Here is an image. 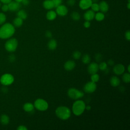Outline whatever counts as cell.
Returning a JSON list of instances; mask_svg holds the SVG:
<instances>
[{"label": "cell", "instance_id": "6da1fadb", "mask_svg": "<svg viewBox=\"0 0 130 130\" xmlns=\"http://www.w3.org/2000/svg\"><path fill=\"white\" fill-rule=\"evenodd\" d=\"M14 26L9 23L4 24L0 27V38L6 39L11 37L15 33Z\"/></svg>", "mask_w": 130, "mask_h": 130}, {"label": "cell", "instance_id": "7a4b0ae2", "mask_svg": "<svg viewBox=\"0 0 130 130\" xmlns=\"http://www.w3.org/2000/svg\"><path fill=\"white\" fill-rule=\"evenodd\" d=\"M56 115L60 119L64 120L68 119L71 116V111L65 106H59L55 110Z\"/></svg>", "mask_w": 130, "mask_h": 130}, {"label": "cell", "instance_id": "3957f363", "mask_svg": "<svg viewBox=\"0 0 130 130\" xmlns=\"http://www.w3.org/2000/svg\"><path fill=\"white\" fill-rule=\"evenodd\" d=\"M85 109V104L82 100H77L73 104L72 111L76 116L81 115Z\"/></svg>", "mask_w": 130, "mask_h": 130}, {"label": "cell", "instance_id": "277c9868", "mask_svg": "<svg viewBox=\"0 0 130 130\" xmlns=\"http://www.w3.org/2000/svg\"><path fill=\"white\" fill-rule=\"evenodd\" d=\"M67 94L68 96L72 100H78L84 96V93L75 88H69L68 90Z\"/></svg>", "mask_w": 130, "mask_h": 130}, {"label": "cell", "instance_id": "5b68a950", "mask_svg": "<svg viewBox=\"0 0 130 130\" xmlns=\"http://www.w3.org/2000/svg\"><path fill=\"white\" fill-rule=\"evenodd\" d=\"M18 46V41L15 38H11L8 40L5 44V48L9 52L15 51Z\"/></svg>", "mask_w": 130, "mask_h": 130}, {"label": "cell", "instance_id": "8992f818", "mask_svg": "<svg viewBox=\"0 0 130 130\" xmlns=\"http://www.w3.org/2000/svg\"><path fill=\"white\" fill-rule=\"evenodd\" d=\"M34 106L37 110L41 111H46L48 108V103L42 99H37L34 102Z\"/></svg>", "mask_w": 130, "mask_h": 130}, {"label": "cell", "instance_id": "52a82bcc", "mask_svg": "<svg viewBox=\"0 0 130 130\" xmlns=\"http://www.w3.org/2000/svg\"><path fill=\"white\" fill-rule=\"evenodd\" d=\"M14 78L10 74H5L3 75L0 78V82L4 85H9L13 83Z\"/></svg>", "mask_w": 130, "mask_h": 130}, {"label": "cell", "instance_id": "ba28073f", "mask_svg": "<svg viewBox=\"0 0 130 130\" xmlns=\"http://www.w3.org/2000/svg\"><path fill=\"white\" fill-rule=\"evenodd\" d=\"M96 89V84L92 81H89L86 83L84 87V91L87 93H92L95 91Z\"/></svg>", "mask_w": 130, "mask_h": 130}, {"label": "cell", "instance_id": "9c48e42d", "mask_svg": "<svg viewBox=\"0 0 130 130\" xmlns=\"http://www.w3.org/2000/svg\"><path fill=\"white\" fill-rule=\"evenodd\" d=\"M68 12L67 7L63 5H60L56 8V13L57 15L60 16H64L67 15Z\"/></svg>", "mask_w": 130, "mask_h": 130}, {"label": "cell", "instance_id": "30bf717a", "mask_svg": "<svg viewBox=\"0 0 130 130\" xmlns=\"http://www.w3.org/2000/svg\"><path fill=\"white\" fill-rule=\"evenodd\" d=\"M99 70V64L96 62H92L90 63L87 67V71L88 73L91 75L96 73Z\"/></svg>", "mask_w": 130, "mask_h": 130}, {"label": "cell", "instance_id": "8fae6325", "mask_svg": "<svg viewBox=\"0 0 130 130\" xmlns=\"http://www.w3.org/2000/svg\"><path fill=\"white\" fill-rule=\"evenodd\" d=\"M92 4V0H80L79 6L82 10H87L90 7Z\"/></svg>", "mask_w": 130, "mask_h": 130}, {"label": "cell", "instance_id": "7c38bea8", "mask_svg": "<svg viewBox=\"0 0 130 130\" xmlns=\"http://www.w3.org/2000/svg\"><path fill=\"white\" fill-rule=\"evenodd\" d=\"M8 5L9 7V10L13 12L18 11L21 7V5L20 3L17 2L16 1H12L8 4Z\"/></svg>", "mask_w": 130, "mask_h": 130}, {"label": "cell", "instance_id": "4fadbf2b", "mask_svg": "<svg viewBox=\"0 0 130 130\" xmlns=\"http://www.w3.org/2000/svg\"><path fill=\"white\" fill-rule=\"evenodd\" d=\"M125 70L124 67L122 64H116L113 68L114 73L117 75H120L122 74Z\"/></svg>", "mask_w": 130, "mask_h": 130}, {"label": "cell", "instance_id": "5bb4252c", "mask_svg": "<svg viewBox=\"0 0 130 130\" xmlns=\"http://www.w3.org/2000/svg\"><path fill=\"white\" fill-rule=\"evenodd\" d=\"M95 13L92 10H87L84 14V18L85 20L87 21H91L93 18H94Z\"/></svg>", "mask_w": 130, "mask_h": 130}, {"label": "cell", "instance_id": "9a60e30c", "mask_svg": "<svg viewBox=\"0 0 130 130\" xmlns=\"http://www.w3.org/2000/svg\"><path fill=\"white\" fill-rule=\"evenodd\" d=\"M76 66L75 62L71 60L67 61L64 64V68L66 70L70 71L73 70Z\"/></svg>", "mask_w": 130, "mask_h": 130}, {"label": "cell", "instance_id": "2e32d148", "mask_svg": "<svg viewBox=\"0 0 130 130\" xmlns=\"http://www.w3.org/2000/svg\"><path fill=\"white\" fill-rule=\"evenodd\" d=\"M99 8L100 11L102 13H106L109 10V5L108 3L105 1H102L100 3Z\"/></svg>", "mask_w": 130, "mask_h": 130}, {"label": "cell", "instance_id": "e0dca14e", "mask_svg": "<svg viewBox=\"0 0 130 130\" xmlns=\"http://www.w3.org/2000/svg\"><path fill=\"white\" fill-rule=\"evenodd\" d=\"M110 83L111 86L113 87H117L120 84V81L117 77L114 76L111 77L110 79Z\"/></svg>", "mask_w": 130, "mask_h": 130}, {"label": "cell", "instance_id": "ac0fdd59", "mask_svg": "<svg viewBox=\"0 0 130 130\" xmlns=\"http://www.w3.org/2000/svg\"><path fill=\"white\" fill-rule=\"evenodd\" d=\"M43 6L44 8L47 10H51L54 7L53 3L51 0H45L43 3Z\"/></svg>", "mask_w": 130, "mask_h": 130}, {"label": "cell", "instance_id": "d6986e66", "mask_svg": "<svg viewBox=\"0 0 130 130\" xmlns=\"http://www.w3.org/2000/svg\"><path fill=\"white\" fill-rule=\"evenodd\" d=\"M57 42L54 39H51L47 44V47L50 50H54L57 47Z\"/></svg>", "mask_w": 130, "mask_h": 130}, {"label": "cell", "instance_id": "ffe728a7", "mask_svg": "<svg viewBox=\"0 0 130 130\" xmlns=\"http://www.w3.org/2000/svg\"><path fill=\"white\" fill-rule=\"evenodd\" d=\"M57 16V14L56 12L53 11V10H50L49 11L47 14H46V18L48 20H54Z\"/></svg>", "mask_w": 130, "mask_h": 130}, {"label": "cell", "instance_id": "44dd1931", "mask_svg": "<svg viewBox=\"0 0 130 130\" xmlns=\"http://www.w3.org/2000/svg\"><path fill=\"white\" fill-rule=\"evenodd\" d=\"M23 110L27 112H31L34 109V106L30 103H26L23 106Z\"/></svg>", "mask_w": 130, "mask_h": 130}, {"label": "cell", "instance_id": "7402d4cb", "mask_svg": "<svg viewBox=\"0 0 130 130\" xmlns=\"http://www.w3.org/2000/svg\"><path fill=\"white\" fill-rule=\"evenodd\" d=\"M0 121L2 124L4 125H7L9 123L10 118L8 115L6 114H3L1 116Z\"/></svg>", "mask_w": 130, "mask_h": 130}, {"label": "cell", "instance_id": "603a6c76", "mask_svg": "<svg viewBox=\"0 0 130 130\" xmlns=\"http://www.w3.org/2000/svg\"><path fill=\"white\" fill-rule=\"evenodd\" d=\"M13 25L15 26V27H20L23 24V19L17 17L13 20Z\"/></svg>", "mask_w": 130, "mask_h": 130}, {"label": "cell", "instance_id": "cb8c5ba5", "mask_svg": "<svg viewBox=\"0 0 130 130\" xmlns=\"http://www.w3.org/2000/svg\"><path fill=\"white\" fill-rule=\"evenodd\" d=\"M17 17L21 18L23 20L26 19L27 17V14L26 12L23 10H19V11H18L17 12Z\"/></svg>", "mask_w": 130, "mask_h": 130}, {"label": "cell", "instance_id": "d4e9b609", "mask_svg": "<svg viewBox=\"0 0 130 130\" xmlns=\"http://www.w3.org/2000/svg\"><path fill=\"white\" fill-rule=\"evenodd\" d=\"M94 18L98 21H101L104 19L105 15L102 12H98L97 13L95 14Z\"/></svg>", "mask_w": 130, "mask_h": 130}, {"label": "cell", "instance_id": "484cf974", "mask_svg": "<svg viewBox=\"0 0 130 130\" xmlns=\"http://www.w3.org/2000/svg\"><path fill=\"white\" fill-rule=\"evenodd\" d=\"M82 61L84 64H88V63H89L90 62V56L88 54H84L82 58Z\"/></svg>", "mask_w": 130, "mask_h": 130}, {"label": "cell", "instance_id": "4316f807", "mask_svg": "<svg viewBox=\"0 0 130 130\" xmlns=\"http://www.w3.org/2000/svg\"><path fill=\"white\" fill-rule=\"evenodd\" d=\"M122 80L125 83H129L130 81V74L129 73H126L122 75Z\"/></svg>", "mask_w": 130, "mask_h": 130}, {"label": "cell", "instance_id": "83f0119b", "mask_svg": "<svg viewBox=\"0 0 130 130\" xmlns=\"http://www.w3.org/2000/svg\"><path fill=\"white\" fill-rule=\"evenodd\" d=\"M72 19L75 21H78L80 19V15L77 12H74L71 14Z\"/></svg>", "mask_w": 130, "mask_h": 130}, {"label": "cell", "instance_id": "f1b7e54d", "mask_svg": "<svg viewBox=\"0 0 130 130\" xmlns=\"http://www.w3.org/2000/svg\"><path fill=\"white\" fill-rule=\"evenodd\" d=\"M99 79H100V76L98 74L95 73V74L91 75V81H92L94 83H96L99 81Z\"/></svg>", "mask_w": 130, "mask_h": 130}, {"label": "cell", "instance_id": "f546056e", "mask_svg": "<svg viewBox=\"0 0 130 130\" xmlns=\"http://www.w3.org/2000/svg\"><path fill=\"white\" fill-rule=\"evenodd\" d=\"M91 10L94 11V12H98L100 11V8H99V5L98 3H92L90 6Z\"/></svg>", "mask_w": 130, "mask_h": 130}, {"label": "cell", "instance_id": "4dcf8cb0", "mask_svg": "<svg viewBox=\"0 0 130 130\" xmlns=\"http://www.w3.org/2000/svg\"><path fill=\"white\" fill-rule=\"evenodd\" d=\"M99 68L101 71H105L107 69V64L105 62H102L99 65Z\"/></svg>", "mask_w": 130, "mask_h": 130}, {"label": "cell", "instance_id": "1f68e13d", "mask_svg": "<svg viewBox=\"0 0 130 130\" xmlns=\"http://www.w3.org/2000/svg\"><path fill=\"white\" fill-rule=\"evenodd\" d=\"M81 53L79 51H76L73 53V57L75 59H78L81 57Z\"/></svg>", "mask_w": 130, "mask_h": 130}, {"label": "cell", "instance_id": "d6a6232c", "mask_svg": "<svg viewBox=\"0 0 130 130\" xmlns=\"http://www.w3.org/2000/svg\"><path fill=\"white\" fill-rule=\"evenodd\" d=\"M6 16L3 13H0V25L3 24L6 21Z\"/></svg>", "mask_w": 130, "mask_h": 130}, {"label": "cell", "instance_id": "836d02e7", "mask_svg": "<svg viewBox=\"0 0 130 130\" xmlns=\"http://www.w3.org/2000/svg\"><path fill=\"white\" fill-rule=\"evenodd\" d=\"M53 3L54 8H56L62 3V0H51Z\"/></svg>", "mask_w": 130, "mask_h": 130}, {"label": "cell", "instance_id": "e575fe53", "mask_svg": "<svg viewBox=\"0 0 130 130\" xmlns=\"http://www.w3.org/2000/svg\"><path fill=\"white\" fill-rule=\"evenodd\" d=\"M2 10L4 12H7L9 10V7L7 4H4L2 7Z\"/></svg>", "mask_w": 130, "mask_h": 130}, {"label": "cell", "instance_id": "d590c367", "mask_svg": "<svg viewBox=\"0 0 130 130\" xmlns=\"http://www.w3.org/2000/svg\"><path fill=\"white\" fill-rule=\"evenodd\" d=\"M95 59L97 61H100L102 59V55L100 53H97L95 56Z\"/></svg>", "mask_w": 130, "mask_h": 130}, {"label": "cell", "instance_id": "8d00e7d4", "mask_svg": "<svg viewBox=\"0 0 130 130\" xmlns=\"http://www.w3.org/2000/svg\"><path fill=\"white\" fill-rule=\"evenodd\" d=\"M75 0H68L67 4L70 6H73L75 4Z\"/></svg>", "mask_w": 130, "mask_h": 130}, {"label": "cell", "instance_id": "74e56055", "mask_svg": "<svg viewBox=\"0 0 130 130\" xmlns=\"http://www.w3.org/2000/svg\"><path fill=\"white\" fill-rule=\"evenodd\" d=\"M125 37L128 41H129L130 40V31L129 30H127L125 32Z\"/></svg>", "mask_w": 130, "mask_h": 130}, {"label": "cell", "instance_id": "f35d334b", "mask_svg": "<svg viewBox=\"0 0 130 130\" xmlns=\"http://www.w3.org/2000/svg\"><path fill=\"white\" fill-rule=\"evenodd\" d=\"M83 26L85 28H89L90 26V22L89 21L86 20L83 23Z\"/></svg>", "mask_w": 130, "mask_h": 130}, {"label": "cell", "instance_id": "ab89813d", "mask_svg": "<svg viewBox=\"0 0 130 130\" xmlns=\"http://www.w3.org/2000/svg\"><path fill=\"white\" fill-rule=\"evenodd\" d=\"M45 36L47 38H51L52 36V34L50 31L47 30L45 33Z\"/></svg>", "mask_w": 130, "mask_h": 130}, {"label": "cell", "instance_id": "60d3db41", "mask_svg": "<svg viewBox=\"0 0 130 130\" xmlns=\"http://www.w3.org/2000/svg\"><path fill=\"white\" fill-rule=\"evenodd\" d=\"M18 130H27V128L23 125H19L17 128Z\"/></svg>", "mask_w": 130, "mask_h": 130}, {"label": "cell", "instance_id": "b9f144b4", "mask_svg": "<svg viewBox=\"0 0 130 130\" xmlns=\"http://www.w3.org/2000/svg\"><path fill=\"white\" fill-rule=\"evenodd\" d=\"M22 4L24 6H27L29 4V0H22L21 2Z\"/></svg>", "mask_w": 130, "mask_h": 130}, {"label": "cell", "instance_id": "7bdbcfd3", "mask_svg": "<svg viewBox=\"0 0 130 130\" xmlns=\"http://www.w3.org/2000/svg\"><path fill=\"white\" fill-rule=\"evenodd\" d=\"M114 63V61L112 60V59H109L108 60V64L110 66H113Z\"/></svg>", "mask_w": 130, "mask_h": 130}, {"label": "cell", "instance_id": "ee69618b", "mask_svg": "<svg viewBox=\"0 0 130 130\" xmlns=\"http://www.w3.org/2000/svg\"><path fill=\"white\" fill-rule=\"evenodd\" d=\"M12 0H0L1 2H2L4 4H8L10 2H11Z\"/></svg>", "mask_w": 130, "mask_h": 130}, {"label": "cell", "instance_id": "f6af8a7d", "mask_svg": "<svg viewBox=\"0 0 130 130\" xmlns=\"http://www.w3.org/2000/svg\"><path fill=\"white\" fill-rule=\"evenodd\" d=\"M91 106H89V105H87V106H85V109H86L87 110H88V111L90 110H91Z\"/></svg>", "mask_w": 130, "mask_h": 130}, {"label": "cell", "instance_id": "bcb514c9", "mask_svg": "<svg viewBox=\"0 0 130 130\" xmlns=\"http://www.w3.org/2000/svg\"><path fill=\"white\" fill-rule=\"evenodd\" d=\"M127 7L128 9H130V3H128V4L127 5Z\"/></svg>", "mask_w": 130, "mask_h": 130}, {"label": "cell", "instance_id": "7dc6e473", "mask_svg": "<svg viewBox=\"0 0 130 130\" xmlns=\"http://www.w3.org/2000/svg\"><path fill=\"white\" fill-rule=\"evenodd\" d=\"M15 1L17 2H18V3H21V2L22 1V0H15Z\"/></svg>", "mask_w": 130, "mask_h": 130}, {"label": "cell", "instance_id": "c3c4849f", "mask_svg": "<svg viewBox=\"0 0 130 130\" xmlns=\"http://www.w3.org/2000/svg\"><path fill=\"white\" fill-rule=\"evenodd\" d=\"M129 67H130V66H129V65H128V67H127V70H128V73H129V72H130Z\"/></svg>", "mask_w": 130, "mask_h": 130}, {"label": "cell", "instance_id": "681fc988", "mask_svg": "<svg viewBox=\"0 0 130 130\" xmlns=\"http://www.w3.org/2000/svg\"><path fill=\"white\" fill-rule=\"evenodd\" d=\"M1 2H0V7H1Z\"/></svg>", "mask_w": 130, "mask_h": 130}]
</instances>
